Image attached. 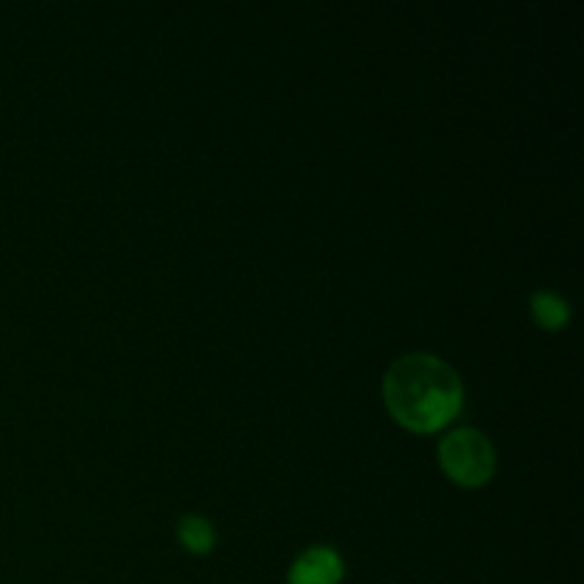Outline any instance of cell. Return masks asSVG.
Here are the masks:
<instances>
[{
    "label": "cell",
    "instance_id": "obj_1",
    "mask_svg": "<svg viewBox=\"0 0 584 584\" xmlns=\"http://www.w3.org/2000/svg\"><path fill=\"white\" fill-rule=\"evenodd\" d=\"M382 399L396 422L414 434H436L462 411V379L431 354L399 357L382 379Z\"/></svg>",
    "mask_w": 584,
    "mask_h": 584
},
{
    "label": "cell",
    "instance_id": "obj_2",
    "mask_svg": "<svg viewBox=\"0 0 584 584\" xmlns=\"http://www.w3.org/2000/svg\"><path fill=\"white\" fill-rule=\"evenodd\" d=\"M439 465L462 488H482L496 473V451L490 439L473 428H456L439 442Z\"/></svg>",
    "mask_w": 584,
    "mask_h": 584
},
{
    "label": "cell",
    "instance_id": "obj_3",
    "mask_svg": "<svg viewBox=\"0 0 584 584\" xmlns=\"http://www.w3.org/2000/svg\"><path fill=\"white\" fill-rule=\"evenodd\" d=\"M345 565L334 547H308L288 570V584H340Z\"/></svg>",
    "mask_w": 584,
    "mask_h": 584
},
{
    "label": "cell",
    "instance_id": "obj_4",
    "mask_svg": "<svg viewBox=\"0 0 584 584\" xmlns=\"http://www.w3.org/2000/svg\"><path fill=\"white\" fill-rule=\"evenodd\" d=\"M530 314L545 331H559L570 322V305L553 291H536L530 297Z\"/></svg>",
    "mask_w": 584,
    "mask_h": 584
},
{
    "label": "cell",
    "instance_id": "obj_5",
    "mask_svg": "<svg viewBox=\"0 0 584 584\" xmlns=\"http://www.w3.org/2000/svg\"><path fill=\"white\" fill-rule=\"evenodd\" d=\"M177 536H180V542L186 545V550L191 553H211V547H214V528H211V522L203 519V516H197V513H189V516H183L180 519V525H177Z\"/></svg>",
    "mask_w": 584,
    "mask_h": 584
}]
</instances>
